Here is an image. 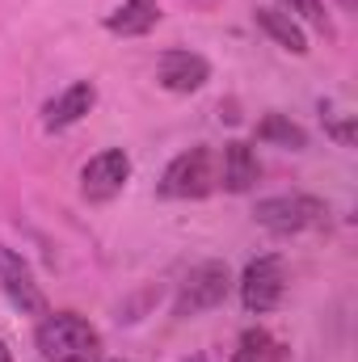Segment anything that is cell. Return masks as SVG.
I'll return each mask as SVG.
<instances>
[{"instance_id": "obj_1", "label": "cell", "mask_w": 358, "mask_h": 362, "mask_svg": "<svg viewBox=\"0 0 358 362\" xmlns=\"http://www.w3.org/2000/svg\"><path fill=\"white\" fill-rule=\"evenodd\" d=\"M34 341H38V354L47 362H93L97 350H101L97 329H93L85 316H76V312H55V316H47V320L38 325Z\"/></svg>"}, {"instance_id": "obj_2", "label": "cell", "mask_w": 358, "mask_h": 362, "mask_svg": "<svg viewBox=\"0 0 358 362\" xmlns=\"http://www.w3.org/2000/svg\"><path fill=\"white\" fill-rule=\"evenodd\" d=\"M219 185V160L211 148H190L169 160L165 177H161V198H207Z\"/></svg>"}, {"instance_id": "obj_3", "label": "cell", "mask_w": 358, "mask_h": 362, "mask_svg": "<svg viewBox=\"0 0 358 362\" xmlns=\"http://www.w3.org/2000/svg\"><path fill=\"white\" fill-rule=\"evenodd\" d=\"M325 215H329V206L321 198H312V194H274V198H262L258 211H253V219L274 236L308 232V228L325 223Z\"/></svg>"}, {"instance_id": "obj_4", "label": "cell", "mask_w": 358, "mask_h": 362, "mask_svg": "<svg viewBox=\"0 0 358 362\" xmlns=\"http://www.w3.org/2000/svg\"><path fill=\"white\" fill-rule=\"evenodd\" d=\"M282 295H287V266H282V257H253L245 274H241V303H245V312H253V316H266L274 312L278 303H282Z\"/></svg>"}, {"instance_id": "obj_5", "label": "cell", "mask_w": 358, "mask_h": 362, "mask_svg": "<svg viewBox=\"0 0 358 362\" xmlns=\"http://www.w3.org/2000/svg\"><path fill=\"white\" fill-rule=\"evenodd\" d=\"M232 278H228V266L224 262H202L185 274L181 282V295H178V316H198V312H211L224 303Z\"/></svg>"}, {"instance_id": "obj_6", "label": "cell", "mask_w": 358, "mask_h": 362, "mask_svg": "<svg viewBox=\"0 0 358 362\" xmlns=\"http://www.w3.org/2000/svg\"><path fill=\"white\" fill-rule=\"evenodd\" d=\"M127 177H131V156L122 148H105L81 169V194L89 202H110L127 185Z\"/></svg>"}, {"instance_id": "obj_7", "label": "cell", "mask_w": 358, "mask_h": 362, "mask_svg": "<svg viewBox=\"0 0 358 362\" xmlns=\"http://www.w3.org/2000/svg\"><path fill=\"white\" fill-rule=\"evenodd\" d=\"M156 81L169 93H198L211 81V64L198 51H165L156 59Z\"/></svg>"}, {"instance_id": "obj_8", "label": "cell", "mask_w": 358, "mask_h": 362, "mask_svg": "<svg viewBox=\"0 0 358 362\" xmlns=\"http://www.w3.org/2000/svg\"><path fill=\"white\" fill-rule=\"evenodd\" d=\"M0 286H4V295H8L21 312L47 316V299H42V291H38L30 266L21 262V253H13V249H4V245H0Z\"/></svg>"}, {"instance_id": "obj_9", "label": "cell", "mask_w": 358, "mask_h": 362, "mask_svg": "<svg viewBox=\"0 0 358 362\" xmlns=\"http://www.w3.org/2000/svg\"><path fill=\"white\" fill-rule=\"evenodd\" d=\"M93 105H97L93 81H76V85H68L59 97H51V101L42 105V127H47V131H68V127H76V122L89 114Z\"/></svg>"}, {"instance_id": "obj_10", "label": "cell", "mask_w": 358, "mask_h": 362, "mask_svg": "<svg viewBox=\"0 0 358 362\" xmlns=\"http://www.w3.org/2000/svg\"><path fill=\"white\" fill-rule=\"evenodd\" d=\"M258 177H262V165H258L253 144H245V139L224 144V156H219V185L232 189V194H245V189L258 185Z\"/></svg>"}, {"instance_id": "obj_11", "label": "cell", "mask_w": 358, "mask_h": 362, "mask_svg": "<svg viewBox=\"0 0 358 362\" xmlns=\"http://www.w3.org/2000/svg\"><path fill=\"white\" fill-rule=\"evenodd\" d=\"M156 21H161V0H122V4L105 17V30H110V34H122V38H139V34H148Z\"/></svg>"}, {"instance_id": "obj_12", "label": "cell", "mask_w": 358, "mask_h": 362, "mask_svg": "<svg viewBox=\"0 0 358 362\" xmlns=\"http://www.w3.org/2000/svg\"><path fill=\"white\" fill-rule=\"evenodd\" d=\"M253 17H258V30H262L266 38H274L282 51H291V55H308V38H304V30H299L295 17H287L282 8H258Z\"/></svg>"}, {"instance_id": "obj_13", "label": "cell", "mask_w": 358, "mask_h": 362, "mask_svg": "<svg viewBox=\"0 0 358 362\" xmlns=\"http://www.w3.org/2000/svg\"><path fill=\"white\" fill-rule=\"evenodd\" d=\"M232 362H287V346L270 337L266 329H245L232 350Z\"/></svg>"}, {"instance_id": "obj_14", "label": "cell", "mask_w": 358, "mask_h": 362, "mask_svg": "<svg viewBox=\"0 0 358 362\" xmlns=\"http://www.w3.org/2000/svg\"><path fill=\"white\" fill-rule=\"evenodd\" d=\"M258 139L262 144H274V148H291V152H304L308 148V131L299 122H291L287 114H266L258 122Z\"/></svg>"}, {"instance_id": "obj_15", "label": "cell", "mask_w": 358, "mask_h": 362, "mask_svg": "<svg viewBox=\"0 0 358 362\" xmlns=\"http://www.w3.org/2000/svg\"><path fill=\"white\" fill-rule=\"evenodd\" d=\"M282 8H287V17H295V21H308V25H316L321 34H333V21H329V13H325L321 0H282Z\"/></svg>"}, {"instance_id": "obj_16", "label": "cell", "mask_w": 358, "mask_h": 362, "mask_svg": "<svg viewBox=\"0 0 358 362\" xmlns=\"http://www.w3.org/2000/svg\"><path fill=\"white\" fill-rule=\"evenodd\" d=\"M325 131H329L342 148H354V122H350V118H342V122H337V118H325Z\"/></svg>"}, {"instance_id": "obj_17", "label": "cell", "mask_w": 358, "mask_h": 362, "mask_svg": "<svg viewBox=\"0 0 358 362\" xmlns=\"http://www.w3.org/2000/svg\"><path fill=\"white\" fill-rule=\"evenodd\" d=\"M0 362H13V354H8V346L0 341Z\"/></svg>"}, {"instance_id": "obj_18", "label": "cell", "mask_w": 358, "mask_h": 362, "mask_svg": "<svg viewBox=\"0 0 358 362\" xmlns=\"http://www.w3.org/2000/svg\"><path fill=\"white\" fill-rule=\"evenodd\" d=\"M342 4H346V8H354V4H358V0H342Z\"/></svg>"}]
</instances>
